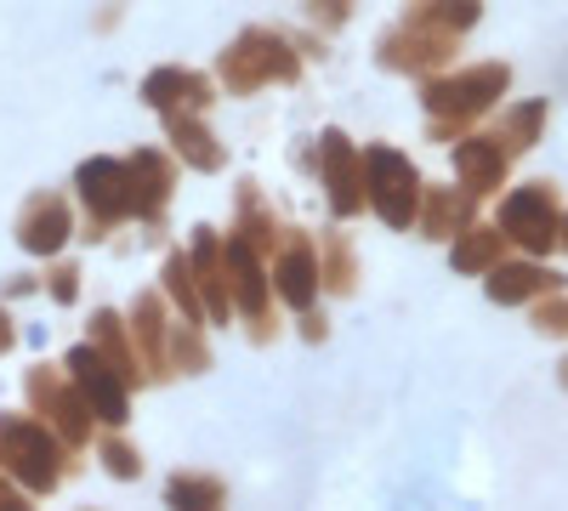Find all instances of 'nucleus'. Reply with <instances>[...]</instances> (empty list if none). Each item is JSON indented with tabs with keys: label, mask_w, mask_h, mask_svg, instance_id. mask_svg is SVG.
I'll use <instances>...</instances> for the list:
<instances>
[{
	"label": "nucleus",
	"mask_w": 568,
	"mask_h": 511,
	"mask_svg": "<svg viewBox=\"0 0 568 511\" xmlns=\"http://www.w3.org/2000/svg\"><path fill=\"white\" fill-rule=\"evenodd\" d=\"M506 63H478V69H460L449 80L426 85V109H433V136H449L460 125H471L478 114L495 109V98L506 91Z\"/></svg>",
	"instance_id": "f257e3e1"
},
{
	"label": "nucleus",
	"mask_w": 568,
	"mask_h": 511,
	"mask_svg": "<svg viewBox=\"0 0 568 511\" xmlns=\"http://www.w3.org/2000/svg\"><path fill=\"white\" fill-rule=\"evenodd\" d=\"M495 227H500L506 239H517L524 251L546 256V251L557 245V234H562L557 188H551V182H529V188L506 194V205H500V222H495Z\"/></svg>",
	"instance_id": "f03ea898"
},
{
	"label": "nucleus",
	"mask_w": 568,
	"mask_h": 511,
	"mask_svg": "<svg viewBox=\"0 0 568 511\" xmlns=\"http://www.w3.org/2000/svg\"><path fill=\"white\" fill-rule=\"evenodd\" d=\"M369 200H375V211H382L393 227H409L415 200H420L415 165H409L404 154H393V149H375V154H369Z\"/></svg>",
	"instance_id": "7ed1b4c3"
},
{
	"label": "nucleus",
	"mask_w": 568,
	"mask_h": 511,
	"mask_svg": "<svg viewBox=\"0 0 568 511\" xmlns=\"http://www.w3.org/2000/svg\"><path fill=\"white\" fill-rule=\"evenodd\" d=\"M511 143L506 136H466V143L455 149V171L466 182V194H495L506 182V165H511Z\"/></svg>",
	"instance_id": "20e7f679"
},
{
	"label": "nucleus",
	"mask_w": 568,
	"mask_h": 511,
	"mask_svg": "<svg viewBox=\"0 0 568 511\" xmlns=\"http://www.w3.org/2000/svg\"><path fill=\"white\" fill-rule=\"evenodd\" d=\"M0 460L18 472V478H29L34 489H45L58 478V467H52V443H45L34 427H23V421H7L0 427Z\"/></svg>",
	"instance_id": "39448f33"
},
{
	"label": "nucleus",
	"mask_w": 568,
	"mask_h": 511,
	"mask_svg": "<svg viewBox=\"0 0 568 511\" xmlns=\"http://www.w3.org/2000/svg\"><path fill=\"white\" fill-rule=\"evenodd\" d=\"M551 290H562V278L551 273V267H535V262H517V267H489V296L495 302H540V296H551Z\"/></svg>",
	"instance_id": "423d86ee"
},
{
	"label": "nucleus",
	"mask_w": 568,
	"mask_h": 511,
	"mask_svg": "<svg viewBox=\"0 0 568 511\" xmlns=\"http://www.w3.org/2000/svg\"><path fill=\"white\" fill-rule=\"evenodd\" d=\"M324 171H329V188H336V211H358L364 205V176H358V160H353V149H347V136H336L329 131L324 136Z\"/></svg>",
	"instance_id": "0eeeda50"
},
{
	"label": "nucleus",
	"mask_w": 568,
	"mask_h": 511,
	"mask_svg": "<svg viewBox=\"0 0 568 511\" xmlns=\"http://www.w3.org/2000/svg\"><path fill=\"white\" fill-rule=\"evenodd\" d=\"M455 267L460 273H489L500 256H506V234L500 227H466V234H455Z\"/></svg>",
	"instance_id": "6e6552de"
},
{
	"label": "nucleus",
	"mask_w": 568,
	"mask_h": 511,
	"mask_svg": "<svg viewBox=\"0 0 568 511\" xmlns=\"http://www.w3.org/2000/svg\"><path fill=\"white\" fill-rule=\"evenodd\" d=\"M63 234H69L63 205H58V200H34L29 216H23V245H29V251H58Z\"/></svg>",
	"instance_id": "1a4fd4ad"
},
{
	"label": "nucleus",
	"mask_w": 568,
	"mask_h": 511,
	"mask_svg": "<svg viewBox=\"0 0 568 511\" xmlns=\"http://www.w3.org/2000/svg\"><path fill=\"white\" fill-rule=\"evenodd\" d=\"M69 369H80V387H85L91 398H98V409L109 415V421H120V415H125V398H120V387L103 376V364L91 358V352H74V358H69Z\"/></svg>",
	"instance_id": "9d476101"
},
{
	"label": "nucleus",
	"mask_w": 568,
	"mask_h": 511,
	"mask_svg": "<svg viewBox=\"0 0 568 511\" xmlns=\"http://www.w3.org/2000/svg\"><path fill=\"white\" fill-rule=\"evenodd\" d=\"M466 211H471L466 194H433V205H426V234H433V239H449L455 227H466Z\"/></svg>",
	"instance_id": "9b49d317"
},
{
	"label": "nucleus",
	"mask_w": 568,
	"mask_h": 511,
	"mask_svg": "<svg viewBox=\"0 0 568 511\" xmlns=\"http://www.w3.org/2000/svg\"><path fill=\"white\" fill-rule=\"evenodd\" d=\"M278 290L291 296L296 307H302V302H313V262H307V256H291V262H284V273H278Z\"/></svg>",
	"instance_id": "f8f14e48"
},
{
	"label": "nucleus",
	"mask_w": 568,
	"mask_h": 511,
	"mask_svg": "<svg viewBox=\"0 0 568 511\" xmlns=\"http://www.w3.org/2000/svg\"><path fill=\"white\" fill-rule=\"evenodd\" d=\"M540 125H546V103H529V109H517V114L506 120V143H511V149H529Z\"/></svg>",
	"instance_id": "ddd939ff"
},
{
	"label": "nucleus",
	"mask_w": 568,
	"mask_h": 511,
	"mask_svg": "<svg viewBox=\"0 0 568 511\" xmlns=\"http://www.w3.org/2000/svg\"><path fill=\"white\" fill-rule=\"evenodd\" d=\"M535 330H540V336H568V296H562V290L540 296V307H535Z\"/></svg>",
	"instance_id": "4468645a"
},
{
	"label": "nucleus",
	"mask_w": 568,
	"mask_h": 511,
	"mask_svg": "<svg viewBox=\"0 0 568 511\" xmlns=\"http://www.w3.org/2000/svg\"><path fill=\"white\" fill-rule=\"evenodd\" d=\"M171 494H176V500H216V483H182V478H176Z\"/></svg>",
	"instance_id": "2eb2a0df"
},
{
	"label": "nucleus",
	"mask_w": 568,
	"mask_h": 511,
	"mask_svg": "<svg viewBox=\"0 0 568 511\" xmlns=\"http://www.w3.org/2000/svg\"><path fill=\"white\" fill-rule=\"evenodd\" d=\"M557 239H562V245H568V216H562V234H557Z\"/></svg>",
	"instance_id": "dca6fc26"
},
{
	"label": "nucleus",
	"mask_w": 568,
	"mask_h": 511,
	"mask_svg": "<svg viewBox=\"0 0 568 511\" xmlns=\"http://www.w3.org/2000/svg\"><path fill=\"white\" fill-rule=\"evenodd\" d=\"M562 387H568V364H562Z\"/></svg>",
	"instance_id": "f3484780"
}]
</instances>
